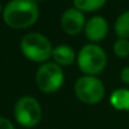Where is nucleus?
I'll list each match as a JSON object with an SVG mask.
<instances>
[{"mask_svg": "<svg viewBox=\"0 0 129 129\" xmlns=\"http://www.w3.org/2000/svg\"><path fill=\"white\" fill-rule=\"evenodd\" d=\"M37 85L38 88L46 94L54 93L60 89L64 82V74L56 63H45L39 67L37 72Z\"/></svg>", "mask_w": 129, "mask_h": 129, "instance_id": "6", "label": "nucleus"}, {"mask_svg": "<svg viewBox=\"0 0 129 129\" xmlns=\"http://www.w3.org/2000/svg\"><path fill=\"white\" fill-rule=\"evenodd\" d=\"M110 104L118 110H129V89H117L110 95Z\"/></svg>", "mask_w": 129, "mask_h": 129, "instance_id": "10", "label": "nucleus"}, {"mask_svg": "<svg viewBox=\"0 0 129 129\" xmlns=\"http://www.w3.org/2000/svg\"><path fill=\"white\" fill-rule=\"evenodd\" d=\"M0 129H15V128H14L13 123L9 119L0 117Z\"/></svg>", "mask_w": 129, "mask_h": 129, "instance_id": "14", "label": "nucleus"}, {"mask_svg": "<svg viewBox=\"0 0 129 129\" xmlns=\"http://www.w3.org/2000/svg\"><path fill=\"white\" fill-rule=\"evenodd\" d=\"M120 79H122L123 83L129 84V67H125V68L122 69V72H120Z\"/></svg>", "mask_w": 129, "mask_h": 129, "instance_id": "15", "label": "nucleus"}, {"mask_svg": "<svg viewBox=\"0 0 129 129\" xmlns=\"http://www.w3.org/2000/svg\"><path fill=\"white\" fill-rule=\"evenodd\" d=\"M53 59L58 65H70L75 59V51L69 45H58L53 49Z\"/></svg>", "mask_w": 129, "mask_h": 129, "instance_id": "9", "label": "nucleus"}, {"mask_svg": "<svg viewBox=\"0 0 129 129\" xmlns=\"http://www.w3.org/2000/svg\"><path fill=\"white\" fill-rule=\"evenodd\" d=\"M42 107L33 96L20 98L14 107V118L24 128H33L42 120Z\"/></svg>", "mask_w": 129, "mask_h": 129, "instance_id": "4", "label": "nucleus"}, {"mask_svg": "<svg viewBox=\"0 0 129 129\" xmlns=\"http://www.w3.org/2000/svg\"><path fill=\"white\" fill-rule=\"evenodd\" d=\"M0 11H1V5H0Z\"/></svg>", "mask_w": 129, "mask_h": 129, "instance_id": "17", "label": "nucleus"}, {"mask_svg": "<svg viewBox=\"0 0 129 129\" xmlns=\"http://www.w3.org/2000/svg\"><path fill=\"white\" fill-rule=\"evenodd\" d=\"M84 31H85V37L90 42L96 43V42L103 40L107 37V34L109 31V25L103 16L95 15L88 20L85 28H84Z\"/></svg>", "mask_w": 129, "mask_h": 129, "instance_id": "8", "label": "nucleus"}, {"mask_svg": "<svg viewBox=\"0 0 129 129\" xmlns=\"http://www.w3.org/2000/svg\"><path fill=\"white\" fill-rule=\"evenodd\" d=\"M114 30L117 35L122 39H129V10L120 14L114 24Z\"/></svg>", "mask_w": 129, "mask_h": 129, "instance_id": "11", "label": "nucleus"}, {"mask_svg": "<svg viewBox=\"0 0 129 129\" xmlns=\"http://www.w3.org/2000/svg\"><path fill=\"white\" fill-rule=\"evenodd\" d=\"M105 93L102 80L93 75H84L75 83V95L85 104H98Z\"/></svg>", "mask_w": 129, "mask_h": 129, "instance_id": "5", "label": "nucleus"}, {"mask_svg": "<svg viewBox=\"0 0 129 129\" xmlns=\"http://www.w3.org/2000/svg\"><path fill=\"white\" fill-rule=\"evenodd\" d=\"M39 6L35 0H10L3 9L4 23L13 29H25L37 23Z\"/></svg>", "mask_w": 129, "mask_h": 129, "instance_id": "1", "label": "nucleus"}, {"mask_svg": "<svg viewBox=\"0 0 129 129\" xmlns=\"http://www.w3.org/2000/svg\"><path fill=\"white\" fill-rule=\"evenodd\" d=\"M85 16L77 8L67 9L60 19L61 29L69 35H78L85 28Z\"/></svg>", "mask_w": 129, "mask_h": 129, "instance_id": "7", "label": "nucleus"}, {"mask_svg": "<svg viewBox=\"0 0 129 129\" xmlns=\"http://www.w3.org/2000/svg\"><path fill=\"white\" fill-rule=\"evenodd\" d=\"M113 50H114V54L119 58L129 56V40L119 38L113 45Z\"/></svg>", "mask_w": 129, "mask_h": 129, "instance_id": "13", "label": "nucleus"}, {"mask_svg": "<svg viewBox=\"0 0 129 129\" xmlns=\"http://www.w3.org/2000/svg\"><path fill=\"white\" fill-rule=\"evenodd\" d=\"M51 44L46 37L39 33H29L23 37L20 42V50L25 58L31 61L43 63L53 55Z\"/></svg>", "mask_w": 129, "mask_h": 129, "instance_id": "2", "label": "nucleus"}, {"mask_svg": "<svg viewBox=\"0 0 129 129\" xmlns=\"http://www.w3.org/2000/svg\"><path fill=\"white\" fill-rule=\"evenodd\" d=\"M108 58L104 49L96 44H86L78 54V65L79 69L86 75H98L100 74L105 65Z\"/></svg>", "mask_w": 129, "mask_h": 129, "instance_id": "3", "label": "nucleus"}, {"mask_svg": "<svg viewBox=\"0 0 129 129\" xmlns=\"http://www.w3.org/2000/svg\"><path fill=\"white\" fill-rule=\"evenodd\" d=\"M107 0H74V5L80 11H95L100 9Z\"/></svg>", "mask_w": 129, "mask_h": 129, "instance_id": "12", "label": "nucleus"}, {"mask_svg": "<svg viewBox=\"0 0 129 129\" xmlns=\"http://www.w3.org/2000/svg\"><path fill=\"white\" fill-rule=\"evenodd\" d=\"M35 1H43V0H35Z\"/></svg>", "mask_w": 129, "mask_h": 129, "instance_id": "16", "label": "nucleus"}]
</instances>
